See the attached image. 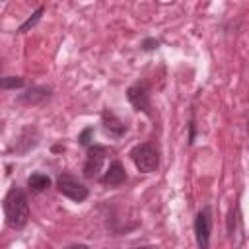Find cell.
Returning a JSON list of instances; mask_svg holds the SVG:
<instances>
[{
  "instance_id": "ba28073f",
  "label": "cell",
  "mask_w": 249,
  "mask_h": 249,
  "mask_svg": "<svg viewBox=\"0 0 249 249\" xmlns=\"http://www.w3.org/2000/svg\"><path fill=\"white\" fill-rule=\"evenodd\" d=\"M51 91H53L51 86H31L23 93H19L16 99L23 105H37V103H43L45 99H49Z\"/></svg>"
},
{
  "instance_id": "30bf717a",
  "label": "cell",
  "mask_w": 249,
  "mask_h": 249,
  "mask_svg": "<svg viewBox=\"0 0 249 249\" xmlns=\"http://www.w3.org/2000/svg\"><path fill=\"white\" fill-rule=\"evenodd\" d=\"M27 187H29L31 193L39 195V193H43V191H47L51 187V177L45 175V173H31L27 177Z\"/></svg>"
},
{
  "instance_id": "5b68a950",
  "label": "cell",
  "mask_w": 249,
  "mask_h": 249,
  "mask_svg": "<svg viewBox=\"0 0 249 249\" xmlns=\"http://www.w3.org/2000/svg\"><path fill=\"white\" fill-rule=\"evenodd\" d=\"M109 154V148L107 146H101V144H91L88 148V154H86V163H84V177L86 179H97L99 181V173L103 169V161Z\"/></svg>"
},
{
  "instance_id": "ac0fdd59",
  "label": "cell",
  "mask_w": 249,
  "mask_h": 249,
  "mask_svg": "<svg viewBox=\"0 0 249 249\" xmlns=\"http://www.w3.org/2000/svg\"><path fill=\"white\" fill-rule=\"evenodd\" d=\"M138 249H150V247H138Z\"/></svg>"
},
{
  "instance_id": "9c48e42d",
  "label": "cell",
  "mask_w": 249,
  "mask_h": 249,
  "mask_svg": "<svg viewBox=\"0 0 249 249\" xmlns=\"http://www.w3.org/2000/svg\"><path fill=\"white\" fill-rule=\"evenodd\" d=\"M124 181H126V171H124V167L119 160H113L109 163V167L105 169V173L99 177V183H103L107 187H119Z\"/></svg>"
},
{
  "instance_id": "52a82bcc",
  "label": "cell",
  "mask_w": 249,
  "mask_h": 249,
  "mask_svg": "<svg viewBox=\"0 0 249 249\" xmlns=\"http://www.w3.org/2000/svg\"><path fill=\"white\" fill-rule=\"evenodd\" d=\"M101 126H103V132L107 136H111V138H121L128 130L126 123L121 117H117L111 109H103V113H101Z\"/></svg>"
},
{
  "instance_id": "4fadbf2b",
  "label": "cell",
  "mask_w": 249,
  "mask_h": 249,
  "mask_svg": "<svg viewBox=\"0 0 249 249\" xmlns=\"http://www.w3.org/2000/svg\"><path fill=\"white\" fill-rule=\"evenodd\" d=\"M23 86H25V80L21 76H4L0 80L2 89H21Z\"/></svg>"
},
{
  "instance_id": "2e32d148",
  "label": "cell",
  "mask_w": 249,
  "mask_h": 249,
  "mask_svg": "<svg viewBox=\"0 0 249 249\" xmlns=\"http://www.w3.org/2000/svg\"><path fill=\"white\" fill-rule=\"evenodd\" d=\"M195 136H196V128H195V121L189 123V144L195 142Z\"/></svg>"
},
{
  "instance_id": "6da1fadb",
  "label": "cell",
  "mask_w": 249,
  "mask_h": 249,
  "mask_svg": "<svg viewBox=\"0 0 249 249\" xmlns=\"http://www.w3.org/2000/svg\"><path fill=\"white\" fill-rule=\"evenodd\" d=\"M2 208H4V216H6V224L12 228V230H23L29 222V200H27V195L19 189V187H10L6 196H4V202H2Z\"/></svg>"
},
{
  "instance_id": "7c38bea8",
  "label": "cell",
  "mask_w": 249,
  "mask_h": 249,
  "mask_svg": "<svg viewBox=\"0 0 249 249\" xmlns=\"http://www.w3.org/2000/svg\"><path fill=\"white\" fill-rule=\"evenodd\" d=\"M43 12H45V8H43V6H39V8H37V10H35V12H33V14H31V16H29L21 25H19V27H18V33H25V31H29L31 27H35V25L39 23V19H41Z\"/></svg>"
},
{
  "instance_id": "e0dca14e",
  "label": "cell",
  "mask_w": 249,
  "mask_h": 249,
  "mask_svg": "<svg viewBox=\"0 0 249 249\" xmlns=\"http://www.w3.org/2000/svg\"><path fill=\"white\" fill-rule=\"evenodd\" d=\"M66 249H89V247L84 245V243H74V245H70V247H66Z\"/></svg>"
},
{
  "instance_id": "7a4b0ae2",
  "label": "cell",
  "mask_w": 249,
  "mask_h": 249,
  "mask_svg": "<svg viewBox=\"0 0 249 249\" xmlns=\"http://www.w3.org/2000/svg\"><path fill=\"white\" fill-rule=\"evenodd\" d=\"M130 160L142 173H154L160 167V150L152 142H140L130 150Z\"/></svg>"
},
{
  "instance_id": "8fae6325",
  "label": "cell",
  "mask_w": 249,
  "mask_h": 249,
  "mask_svg": "<svg viewBox=\"0 0 249 249\" xmlns=\"http://www.w3.org/2000/svg\"><path fill=\"white\" fill-rule=\"evenodd\" d=\"M228 233H230V237L233 239L235 235H241V218H239V208H237V204L230 210V214H228Z\"/></svg>"
},
{
  "instance_id": "d6986e66",
  "label": "cell",
  "mask_w": 249,
  "mask_h": 249,
  "mask_svg": "<svg viewBox=\"0 0 249 249\" xmlns=\"http://www.w3.org/2000/svg\"><path fill=\"white\" fill-rule=\"evenodd\" d=\"M247 130H249V123H247Z\"/></svg>"
},
{
  "instance_id": "3957f363",
  "label": "cell",
  "mask_w": 249,
  "mask_h": 249,
  "mask_svg": "<svg viewBox=\"0 0 249 249\" xmlns=\"http://www.w3.org/2000/svg\"><path fill=\"white\" fill-rule=\"evenodd\" d=\"M56 189L62 196H66L74 202H84L89 196V189L78 177L68 175V173H62L56 177Z\"/></svg>"
},
{
  "instance_id": "5bb4252c",
  "label": "cell",
  "mask_w": 249,
  "mask_h": 249,
  "mask_svg": "<svg viewBox=\"0 0 249 249\" xmlns=\"http://www.w3.org/2000/svg\"><path fill=\"white\" fill-rule=\"evenodd\" d=\"M91 136H93V128L88 126V128L82 130V134L78 136V140H80L82 146H88V148H89V146H91Z\"/></svg>"
},
{
  "instance_id": "277c9868",
  "label": "cell",
  "mask_w": 249,
  "mask_h": 249,
  "mask_svg": "<svg viewBox=\"0 0 249 249\" xmlns=\"http://www.w3.org/2000/svg\"><path fill=\"white\" fill-rule=\"evenodd\" d=\"M212 208L206 204L202 206L196 216H195V224H193V230H195V239H196V247L198 249H208L210 247V233H212Z\"/></svg>"
},
{
  "instance_id": "9a60e30c",
  "label": "cell",
  "mask_w": 249,
  "mask_h": 249,
  "mask_svg": "<svg viewBox=\"0 0 249 249\" xmlns=\"http://www.w3.org/2000/svg\"><path fill=\"white\" fill-rule=\"evenodd\" d=\"M142 51H154V49H158L160 47V41L158 39H152V37H148V39H144L142 41Z\"/></svg>"
},
{
  "instance_id": "8992f818",
  "label": "cell",
  "mask_w": 249,
  "mask_h": 249,
  "mask_svg": "<svg viewBox=\"0 0 249 249\" xmlns=\"http://www.w3.org/2000/svg\"><path fill=\"white\" fill-rule=\"evenodd\" d=\"M126 99L128 103L136 109L142 111L144 115L152 117V101H150V88L146 82H136L126 89Z\"/></svg>"
}]
</instances>
